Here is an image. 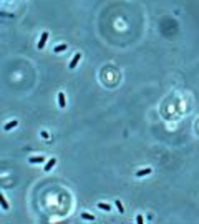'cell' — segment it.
Wrapping results in <instances>:
<instances>
[{
	"label": "cell",
	"instance_id": "cell-4",
	"mask_svg": "<svg viewBox=\"0 0 199 224\" xmlns=\"http://www.w3.org/2000/svg\"><path fill=\"white\" fill-rule=\"evenodd\" d=\"M56 161H58V159H56L55 156H53V158H48L47 163L43 165V173H50L51 169H53V168L56 166Z\"/></svg>",
	"mask_w": 199,
	"mask_h": 224
},
{
	"label": "cell",
	"instance_id": "cell-7",
	"mask_svg": "<svg viewBox=\"0 0 199 224\" xmlns=\"http://www.w3.org/2000/svg\"><path fill=\"white\" fill-rule=\"evenodd\" d=\"M17 126H18V120L13 118V120H10V121H7V123L4 125V131H5V133H9V131L15 130Z\"/></svg>",
	"mask_w": 199,
	"mask_h": 224
},
{
	"label": "cell",
	"instance_id": "cell-10",
	"mask_svg": "<svg viewBox=\"0 0 199 224\" xmlns=\"http://www.w3.org/2000/svg\"><path fill=\"white\" fill-rule=\"evenodd\" d=\"M0 204H2V209H4V211H9L10 209V206H9V203H7V198H5L4 193H0Z\"/></svg>",
	"mask_w": 199,
	"mask_h": 224
},
{
	"label": "cell",
	"instance_id": "cell-12",
	"mask_svg": "<svg viewBox=\"0 0 199 224\" xmlns=\"http://www.w3.org/2000/svg\"><path fill=\"white\" fill-rule=\"evenodd\" d=\"M114 206L118 207L119 214H124V204H123V201H121V199H114Z\"/></svg>",
	"mask_w": 199,
	"mask_h": 224
},
{
	"label": "cell",
	"instance_id": "cell-11",
	"mask_svg": "<svg viewBox=\"0 0 199 224\" xmlns=\"http://www.w3.org/2000/svg\"><path fill=\"white\" fill-rule=\"evenodd\" d=\"M80 217H81V219H85V221H95V216L90 214L88 211H81L80 212Z\"/></svg>",
	"mask_w": 199,
	"mask_h": 224
},
{
	"label": "cell",
	"instance_id": "cell-3",
	"mask_svg": "<svg viewBox=\"0 0 199 224\" xmlns=\"http://www.w3.org/2000/svg\"><path fill=\"white\" fill-rule=\"evenodd\" d=\"M48 37H50V33H48L47 30H45V32H42V35H40V40H38V43H37V48H38V50H43V48H45V45H47V42H48Z\"/></svg>",
	"mask_w": 199,
	"mask_h": 224
},
{
	"label": "cell",
	"instance_id": "cell-1",
	"mask_svg": "<svg viewBox=\"0 0 199 224\" xmlns=\"http://www.w3.org/2000/svg\"><path fill=\"white\" fill-rule=\"evenodd\" d=\"M81 58H83V53H81V51H76L75 55H73V58L70 60V63H68V68H70V70H75V68L78 67V63L81 62Z\"/></svg>",
	"mask_w": 199,
	"mask_h": 224
},
{
	"label": "cell",
	"instance_id": "cell-2",
	"mask_svg": "<svg viewBox=\"0 0 199 224\" xmlns=\"http://www.w3.org/2000/svg\"><path fill=\"white\" fill-rule=\"evenodd\" d=\"M30 165H45L47 163V156L45 154H37V156H30L28 158Z\"/></svg>",
	"mask_w": 199,
	"mask_h": 224
},
{
	"label": "cell",
	"instance_id": "cell-6",
	"mask_svg": "<svg viewBox=\"0 0 199 224\" xmlns=\"http://www.w3.org/2000/svg\"><path fill=\"white\" fill-rule=\"evenodd\" d=\"M56 101H58V108H62V110L67 108V96H65V91H58V93H56Z\"/></svg>",
	"mask_w": 199,
	"mask_h": 224
},
{
	"label": "cell",
	"instance_id": "cell-14",
	"mask_svg": "<svg viewBox=\"0 0 199 224\" xmlns=\"http://www.w3.org/2000/svg\"><path fill=\"white\" fill-rule=\"evenodd\" d=\"M135 221H136V223H140V224H141V223H144V217H143L141 214H138V216H136V219H135Z\"/></svg>",
	"mask_w": 199,
	"mask_h": 224
},
{
	"label": "cell",
	"instance_id": "cell-8",
	"mask_svg": "<svg viewBox=\"0 0 199 224\" xmlns=\"http://www.w3.org/2000/svg\"><path fill=\"white\" fill-rule=\"evenodd\" d=\"M96 207H98V209H101V211H106V212H111V211H113V206H111V204H108V203H103V201H98V203H96Z\"/></svg>",
	"mask_w": 199,
	"mask_h": 224
},
{
	"label": "cell",
	"instance_id": "cell-5",
	"mask_svg": "<svg viewBox=\"0 0 199 224\" xmlns=\"http://www.w3.org/2000/svg\"><path fill=\"white\" fill-rule=\"evenodd\" d=\"M153 173V168L151 166H146V168H140L138 171L135 173V176L136 178H146V176H149V174Z\"/></svg>",
	"mask_w": 199,
	"mask_h": 224
},
{
	"label": "cell",
	"instance_id": "cell-13",
	"mask_svg": "<svg viewBox=\"0 0 199 224\" xmlns=\"http://www.w3.org/2000/svg\"><path fill=\"white\" fill-rule=\"evenodd\" d=\"M40 135H42L45 140H48V138H50V133H48L47 130H42V131H40Z\"/></svg>",
	"mask_w": 199,
	"mask_h": 224
},
{
	"label": "cell",
	"instance_id": "cell-9",
	"mask_svg": "<svg viewBox=\"0 0 199 224\" xmlns=\"http://www.w3.org/2000/svg\"><path fill=\"white\" fill-rule=\"evenodd\" d=\"M68 50V45L67 43H58L55 48H53V53H63V51Z\"/></svg>",
	"mask_w": 199,
	"mask_h": 224
}]
</instances>
